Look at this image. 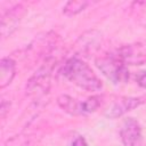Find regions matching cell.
Returning a JSON list of instances; mask_svg holds the SVG:
<instances>
[{"label":"cell","mask_w":146,"mask_h":146,"mask_svg":"<svg viewBox=\"0 0 146 146\" xmlns=\"http://www.w3.org/2000/svg\"><path fill=\"white\" fill-rule=\"evenodd\" d=\"M71 146H88V144H87V141H86V139H84L83 137L79 136V137H76V138L72 141Z\"/></svg>","instance_id":"7c38bea8"},{"label":"cell","mask_w":146,"mask_h":146,"mask_svg":"<svg viewBox=\"0 0 146 146\" xmlns=\"http://www.w3.org/2000/svg\"><path fill=\"white\" fill-rule=\"evenodd\" d=\"M96 65L102 71V73L113 83L125 82L129 80L128 68L113 54L96 59Z\"/></svg>","instance_id":"7a4b0ae2"},{"label":"cell","mask_w":146,"mask_h":146,"mask_svg":"<svg viewBox=\"0 0 146 146\" xmlns=\"http://www.w3.org/2000/svg\"><path fill=\"white\" fill-rule=\"evenodd\" d=\"M124 65H140L146 62V42H136L119 48L113 54Z\"/></svg>","instance_id":"3957f363"},{"label":"cell","mask_w":146,"mask_h":146,"mask_svg":"<svg viewBox=\"0 0 146 146\" xmlns=\"http://www.w3.org/2000/svg\"><path fill=\"white\" fill-rule=\"evenodd\" d=\"M137 82H138V84H139L141 88H145V89H146V71L143 72V73L138 76Z\"/></svg>","instance_id":"5bb4252c"},{"label":"cell","mask_w":146,"mask_h":146,"mask_svg":"<svg viewBox=\"0 0 146 146\" xmlns=\"http://www.w3.org/2000/svg\"><path fill=\"white\" fill-rule=\"evenodd\" d=\"M57 103L59 107L68 114H72V115L81 114V103H78L74 98L67 95H60L57 98Z\"/></svg>","instance_id":"9c48e42d"},{"label":"cell","mask_w":146,"mask_h":146,"mask_svg":"<svg viewBox=\"0 0 146 146\" xmlns=\"http://www.w3.org/2000/svg\"><path fill=\"white\" fill-rule=\"evenodd\" d=\"M22 11H23V7L21 5H17L13 8H10L9 10H7L1 18V35L3 38H6L7 35L11 34L13 31H15V29L17 27L21 17H22Z\"/></svg>","instance_id":"52a82bcc"},{"label":"cell","mask_w":146,"mask_h":146,"mask_svg":"<svg viewBox=\"0 0 146 146\" xmlns=\"http://www.w3.org/2000/svg\"><path fill=\"white\" fill-rule=\"evenodd\" d=\"M100 104H102V96L95 95V96L89 97L88 99H86L84 102L81 103V114L95 112L99 107Z\"/></svg>","instance_id":"8fae6325"},{"label":"cell","mask_w":146,"mask_h":146,"mask_svg":"<svg viewBox=\"0 0 146 146\" xmlns=\"http://www.w3.org/2000/svg\"><path fill=\"white\" fill-rule=\"evenodd\" d=\"M62 72L67 80L87 91H99L103 88L102 81L91 67L76 57L70 58L64 64Z\"/></svg>","instance_id":"6da1fadb"},{"label":"cell","mask_w":146,"mask_h":146,"mask_svg":"<svg viewBox=\"0 0 146 146\" xmlns=\"http://www.w3.org/2000/svg\"><path fill=\"white\" fill-rule=\"evenodd\" d=\"M88 5H89L88 1H81V0L73 1L72 0V1L66 2V5L64 6V9H63V13L66 16H74V15L81 13Z\"/></svg>","instance_id":"30bf717a"},{"label":"cell","mask_w":146,"mask_h":146,"mask_svg":"<svg viewBox=\"0 0 146 146\" xmlns=\"http://www.w3.org/2000/svg\"><path fill=\"white\" fill-rule=\"evenodd\" d=\"M120 135L124 146H141V128L135 119L129 117L123 122Z\"/></svg>","instance_id":"5b68a950"},{"label":"cell","mask_w":146,"mask_h":146,"mask_svg":"<svg viewBox=\"0 0 146 146\" xmlns=\"http://www.w3.org/2000/svg\"><path fill=\"white\" fill-rule=\"evenodd\" d=\"M146 102V96L140 97H122L112 103L105 111V116L108 119H117L129 111L140 106Z\"/></svg>","instance_id":"277c9868"},{"label":"cell","mask_w":146,"mask_h":146,"mask_svg":"<svg viewBox=\"0 0 146 146\" xmlns=\"http://www.w3.org/2000/svg\"><path fill=\"white\" fill-rule=\"evenodd\" d=\"M49 76H50V68L44 66L40 68L27 82L26 91L29 95H42L47 92L49 88Z\"/></svg>","instance_id":"8992f818"},{"label":"cell","mask_w":146,"mask_h":146,"mask_svg":"<svg viewBox=\"0 0 146 146\" xmlns=\"http://www.w3.org/2000/svg\"><path fill=\"white\" fill-rule=\"evenodd\" d=\"M15 62L9 58L5 57L0 62V88L3 89L7 87L15 76Z\"/></svg>","instance_id":"ba28073f"},{"label":"cell","mask_w":146,"mask_h":146,"mask_svg":"<svg viewBox=\"0 0 146 146\" xmlns=\"http://www.w3.org/2000/svg\"><path fill=\"white\" fill-rule=\"evenodd\" d=\"M9 106H10V104H9V103H7L6 100H2V102H1V107H0L1 117H5V115H6L7 111L9 110Z\"/></svg>","instance_id":"4fadbf2b"}]
</instances>
